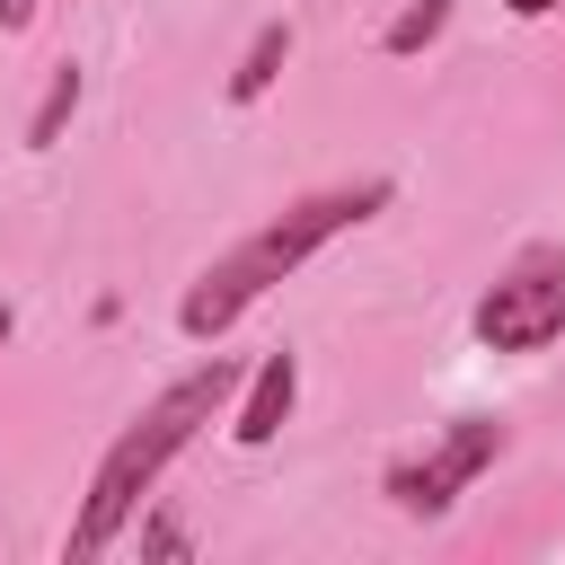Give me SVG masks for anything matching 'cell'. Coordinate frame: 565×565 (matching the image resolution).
Wrapping results in <instances>:
<instances>
[{
	"label": "cell",
	"instance_id": "12",
	"mask_svg": "<svg viewBox=\"0 0 565 565\" xmlns=\"http://www.w3.org/2000/svg\"><path fill=\"white\" fill-rule=\"evenodd\" d=\"M9 327H18V318H9V300H0V344H9Z\"/></svg>",
	"mask_w": 565,
	"mask_h": 565
},
{
	"label": "cell",
	"instance_id": "2",
	"mask_svg": "<svg viewBox=\"0 0 565 565\" xmlns=\"http://www.w3.org/2000/svg\"><path fill=\"white\" fill-rule=\"evenodd\" d=\"M230 388H238V362H230V353H203L185 380H168V388L106 441V459H97V477H88V503H79V521H71V556H106V547L124 539V521L150 503L159 468L230 406Z\"/></svg>",
	"mask_w": 565,
	"mask_h": 565
},
{
	"label": "cell",
	"instance_id": "3",
	"mask_svg": "<svg viewBox=\"0 0 565 565\" xmlns=\"http://www.w3.org/2000/svg\"><path fill=\"white\" fill-rule=\"evenodd\" d=\"M468 335L486 353H539L565 335V247H521L468 309Z\"/></svg>",
	"mask_w": 565,
	"mask_h": 565
},
{
	"label": "cell",
	"instance_id": "11",
	"mask_svg": "<svg viewBox=\"0 0 565 565\" xmlns=\"http://www.w3.org/2000/svg\"><path fill=\"white\" fill-rule=\"evenodd\" d=\"M503 9H512V18H547L556 0H503Z\"/></svg>",
	"mask_w": 565,
	"mask_h": 565
},
{
	"label": "cell",
	"instance_id": "9",
	"mask_svg": "<svg viewBox=\"0 0 565 565\" xmlns=\"http://www.w3.org/2000/svg\"><path fill=\"white\" fill-rule=\"evenodd\" d=\"M141 547H150V556H185V530H177V521H150Z\"/></svg>",
	"mask_w": 565,
	"mask_h": 565
},
{
	"label": "cell",
	"instance_id": "8",
	"mask_svg": "<svg viewBox=\"0 0 565 565\" xmlns=\"http://www.w3.org/2000/svg\"><path fill=\"white\" fill-rule=\"evenodd\" d=\"M441 26H450V0H406V9L388 18V35H380V53H397V62H406V53H424V44L441 35Z\"/></svg>",
	"mask_w": 565,
	"mask_h": 565
},
{
	"label": "cell",
	"instance_id": "5",
	"mask_svg": "<svg viewBox=\"0 0 565 565\" xmlns=\"http://www.w3.org/2000/svg\"><path fill=\"white\" fill-rule=\"evenodd\" d=\"M291 397H300V362H291V353H265L256 380H247V397H238V415H230V441H238V450H265V441L291 424Z\"/></svg>",
	"mask_w": 565,
	"mask_h": 565
},
{
	"label": "cell",
	"instance_id": "10",
	"mask_svg": "<svg viewBox=\"0 0 565 565\" xmlns=\"http://www.w3.org/2000/svg\"><path fill=\"white\" fill-rule=\"evenodd\" d=\"M35 9H44V0H0V35H26V26H35Z\"/></svg>",
	"mask_w": 565,
	"mask_h": 565
},
{
	"label": "cell",
	"instance_id": "6",
	"mask_svg": "<svg viewBox=\"0 0 565 565\" xmlns=\"http://www.w3.org/2000/svg\"><path fill=\"white\" fill-rule=\"evenodd\" d=\"M282 62H291V26L274 18V26H256V44H247V62L230 71V106H256L274 79H282Z\"/></svg>",
	"mask_w": 565,
	"mask_h": 565
},
{
	"label": "cell",
	"instance_id": "4",
	"mask_svg": "<svg viewBox=\"0 0 565 565\" xmlns=\"http://www.w3.org/2000/svg\"><path fill=\"white\" fill-rule=\"evenodd\" d=\"M503 441H512V433H503V415H459L433 450H415V459H397V468H388V503H397V512H415V521L450 512V503H459V494L503 459Z\"/></svg>",
	"mask_w": 565,
	"mask_h": 565
},
{
	"label": "cell",
	"instance_id": "7",
	"mask_svg": "<svg viewBox=\"0 0 565 565\" xmlns=\"http://www.w3.org/2000/svg\"><path fill=\"white\" fill-rule=\"evenodd\" d=\"M79 62H53V88H44V106H35V124H26V150H53L62 141V124H71V106H79Z\"/></svg>",
	"mask_w": 565,
	"mask_h": 565
},
{
	"label": "cell",
	"instance_id": "1",
	"mask_svg": "<svg viewBox=\"0 0 565 565\" xmlns=\"http://www.w3.org/2000/svg\"><path fill=\"white\" fill-rule=\"evenodd\" d=\"M371 212H388V177H353V185H327V194H300L291 212H274L265 230H247L230 256H212L203 274H194V291L177 300V327L194 335V344H221L282 274H300L327 238H344V230H362Z\"/></svg>",
	"mask_w": 565,
	"mask_h": 565
}]
</instances>
